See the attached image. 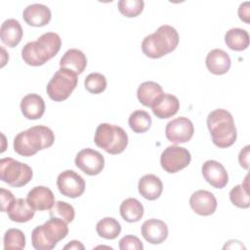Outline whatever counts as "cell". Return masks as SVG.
Here are the masks:
<instances>
[{"instance_id":"1","label":"cell","mask_w":250,"mask_h":250,"mask_svg":"<svg viewBox=\"0 0 250 250\" xmlns=\"http://www.w3.org/2000/svg\"><path fill=\"white\" fill-rule=\"evenodd\" d=\"M62 40L55 32H46L36 41L26 43L21 50V58L28 65L39 66L54 58L60 51Z\"/></svg>"},{"instance_id":"2","label":"cell","mask_w":250,"mask_h":250,"mask_svg":"<svg viewBox=\"0 0 250 250\" xmlns=\"http://www.w3.org/2000/svg\"><path fill=\"white\" fill-rule=\"evenodd\" d=\"M55 141L53 131L43 125L33 126L19 133L14 139V149L21 156H32L37 151L50 147Z\"/></svg>"},{"instance_id":"3","label":"cell","mask_w":250,"mask_h":250,"mask_svg":"<svg viewBox=\"0 0 250 250\" xmlns=\"http://www.w3.org/2000/svg\"><path fill=\"white\" fill-rule=\"evenodd\" d=\"M207 127L213 144L218 147H229L236 141L237 133L233 117L226 109L218 108L211 111L207 116Z\"/></svg>"},{"instance_id":"4","label":"cell","mask_w":250,"mask_h":250,"mask_svg":"<svg viewBox=\"0 0 250 250\" xmlns=\"http://www.w3.org/2000/svg\"><path fill=\"white\" fill-rule=\"evenodd\" d=\"M178 44V31L173 26L164 24L144 38L142 51L148 58L158 59L174 51Z\"/></svg>"},{"instance_id":"5","label":"cell","mask_w":250,"mask_h":250,"mask_svg":"<svg viewBox=\"0 0 250 250\" xmlns=\"http://www.w3.org/2000/svg\"><path fill=\"white\" fill-rule=\"evenodd\" d=\"M68 233L67 224L57 217H50L43 225L36 227L31 233L32 246L36 250H51Z\"/></svg>"},{"instance_id":"6","label":"cell","mask_w":250,"mask_h":250,"mask_svg":"<svg viewBox=\"0 0 250 250\" xmlns=\"http://www.w3.org/2000/svg\"><path fill=\"white\" fill-rule=\"evenodd\" d=\"M94 142L107 153L119 154L127 147L128 136L119 126L102 123L96 129Z\"/></svg>"},{"instance_id":"7","label":"cell","mask_w":250,"mask_h":250,"mask_svg":"<svg viewBox=\"0 0 250 250\" xmlns=\"http://www.w3.org/2000/svg\"><path fill=\"white\" fill-rule=\"evenodd\" d=\"M77 82L78 77L75 72L60 67L47 84L46 91L51 100L62 102L70 96L76 88Z\"/></svg>"},{"instance_id":"8","label":"cell","mask_w":250,"mask_h":250,"mask_svg":"<svg viewBox=\"0 0 250 250\" xmlns=\"http://www.w3.org/2000/svg\"><path fill=\"white\" fill-rule=\"evenodd\" d=\"M32 176V169L25 163L11 157L0 160V179L11 187H23L30 182Z\"/></svg>"},{"instance_id":"9","label":"cell","mask_w":250,"mask_h":250,"mask_svg":"<svg viewBox=\"0 0 250 250\" xmlns=\"http://www.w3.org/2000/svg\"><path fill=\"white\" fill-rule=\"evenodd\" d=\"M190 152L179 146H167L160 156L161 167L168 173H177L190 163Z\"/></svg>"},{"instance_id":"10","label":"cell","mask_w":250,"mask_h":250,"mask_svg":"<svg viewBox=\"0 0 250 250\" xmlns=\"http://www.w3.org/2000/svg\"><path fill=\"white\" fill-rule=\"evenodd\" d=\"M57 187L62 195L76 198L85 191V181L75 171L65 170L58 176Z\"/></svg>"},{"instance_id":"11","label":"cell","mask_w":250,"mask_h":250,"mask_svg":"<svg viewBox=\"0 0 250 250\" xmlns=\"http://www.w3.org/2000/svg\"><path fill=\"white\" fill-rule=\"evenodd\" d=\"M74 162L77 168L89 176L100 174L104 167V155L89 147L80 150L76 154Z\"/></svg>"},{"instance_id":"12","label":"cell","mask_w":250,"mask_h":250,"mask_svg":"<svg viewBox=\"0 0 250 250\" xmlns=\"http://www.w3.org/2000/svg\"><path fill=\"white\" fill-rule=\"evenodd\" d=\"M194 133L192 122L188 117H178L167 123L165 136L168 141L177 145L188 142Z\"/></svg>"},{"instance_id":"13","label":"cell","mask_w":250,"mask_h":250,"mask_svg":"<svg viewBox=\"0 0 250 250\" xmlns=\"http://www.w3.org/2000/svg\"><path fill=\"white\" fill-rule=\"evenodd\" d=\"M189 205L196 214L200 216H210L216 211L217 199L212 192L199 189L191 194Z\"/></svg>"},{"instance_id":"14","label":"cell","mask_w":250,"mask_h":250,"mask_svg":"<svg viewBox=\"0 0 250 250\" xmlns=\"http://www.w3.org/2000/svg\"><path fill=\"white\" fill-rule=\"evenodd\" d=\"M202 176L205 181L216 188H223L229 182L228 172L225 167L216 160H207L203 163Z\"/></svg>"},{"instance_id":"15","label":"cell","mask_w":250,"mask_h":250,"mask_svg":"<svg viewBox=\"0 0 250 250\" xmlns=\"http://www.w3.org/2000/svg\"><path fill=\"white\" fill-rule=\"evenodd\" d=\"M142 235L151 244H160L168 236V227L161 220L149 219L142 225Z\"/></svg>"},{"instance_id":"16","label":"cell","mask_w":250,"mask_h":250,"mask_svg":"<svg viewBox=\"0 0 250 250\" xmlns=\"http://www.w3.org/2000/svg\"><path fill=\"white\" fill-rule=\"evenodd\" d=\"M28 203L39 211L50 210L55 203V196L53 191L44 186L34 187L29 190L26 196Z\"/></svg>"},{"instance_id":"17","label":"cell","mask_w":250,"mask_h":250,"mask_svg":"<svg viewBox=\"0 0 250 250\" xmlns=\"http://www.w3.org/2000/svg\"><path fill=\"white\" fill-rule=\"evenodd\" d=\"M22 18L28 25L40 27L49 23L52 13L51 10L43 4H31L23 10Z\"/></svg>"},{"instance_id":"18","label":"cell","mask_w":250,"mask_h":250,"mask_svg":"<svg viewBox=\"0 0 250 250\" xmlns=\"http://www.w3.org/2000/svg\"><path fill=\"white\" fill-rule=\"evenodd\" d=\"M206 66L208 70L216 75L227 73L230 68V58L228 53L222 49H214L206 56Z\"/></svg>"},{"instance_id":"19","label":"cell","mask_w":250,"mask_h":250,"mask_svg":"<svg viewBox=\"0 0 250 250\" xmlns=\"http://www.w3.org/2000/svg\"><path fill=\"white\" fill-rule=\"evenodd\" d=\"M21 109L25 118L30 120L39 119L45 112V102L37 94H27L21 102Z\"/></svg>"},{"instance_id":"20","label":"cell","mask_w":250,"mask_h":250,"mask_svg":"<svg viewBox=\"0 0 250 250\" xmlns=\"http://www.w3.org/2000/svg\"><path fill=\"white\" fill-rule=\"evenodd\" d=\"M138 189L144 198L147 200H155L162 193L163 184L157 176L153 174H147L140 179Z\"/></svg>"},{"instance_id":"21","label":"cell","mask_w":250,"mask_h":250,"mask_svg":"<svg viewBox=\"0 0 250 250\" xmlns=\"http://www.w3.org/2000/svg\"><path fill=\"white\" fill-rule=\"evenodd\" d=\"M163 94L162 87L153 81L143 82L137 90L139 102L147 107H152Z\"/></svg>"},{"instance_id":"22","label":"cell","mask_w":250,"mask_h":250,"mask_svg":"<svg viewBox=\"0 0 250 250\" xmlns=\"http://www.w3.org/2000/svg\"><path fill=\"white\" fill-rule=\"evenodd\" d=\"M0 37L2 42L10 48H14L22 38V28L19 21L15 19L6 20L0 28Z\"/></svg>"},{"instance_id":"23","label":"cell","mask_w":250,"mask_h":250,"mask_svg":"<svg viewBox=\"0 0 250 250\" xmlns=\"http://www.w3.org/2000/svg\"><path fill=\"white\" fill-rule=\"evenodd\" d=\"M151 108L153 114L157 118L166 119L174 116L178 112L180 102L176 96L164 93Z\"/></svg>"},{"instance_id":"24","label":"cell","mask_w":250,"mask_h":250,"mask_svg":"<svg viewBox=\"0 0 250 250\" xmlns=\"http://www.w3.org/2000/svg\"><path fill=\"white\" fill-rule=\"evenodd\" d=\"M7 213L11 221L17 223H25L34 217L35 209L28 203L26 199L15 198Z\"/></svg>"},{"instance_id":"25","label":"cell","mask_w":250,"mask_h":250,"mask_svg":"<svg viewBox=\"0 0 250 250\" xmlns=\"http://www.w3.org/2000/svg\"><path fill=\"white\" fill-rule=\"evenodd\" d=\"M87 65V59L84 53L78 49H69L62 57L60 66L69 69L76 74H81Z\"/></svg>"},{"instance_id":"26","label":"cell","mask_w":250,"mask_h":250,"mask_svg":"<svg viewBox=\"0 0 250 250\" xmlns=\"http://www.w3.org/2000/svg\"><path fill=\"white\" fill-rule=\"evenodd\" d=\"M120 215L126 222L135 223L140 221L144 216V206L136 198H127L120 205Z\"/></svg>"},{"instance_id":"27","label":"cell","mask_w":250,"mask_h":250,"mask_svg":"<svg viewBox=\"0 0 250 250\" xmlns=\"http://www.w3.org/2000/svg\"><path fill=\"white\" fill-rule=\"evenodd\" d=\"M225 42L233 51H243L249 46V34L242 28H230L225 34Z\"/></svg>"},{"instance_id":"28","label":"cell","mask_w":250,"mask_h":250,"mask_svg":"<svg viewBox=\"0 0 250 250\" xmlns=\"http://www.w3.org/2000/svg\"><path fill=\"white\" fill-rule=\"evenodd\" d=\"M96 230L103 238L115 239L121 232V226L114 218L105 217L97 223Z\"/></svg>"},{"instance_id":"29","label":"cell","mask_w":250,"mask_h":250,"mask_svg":"<svg viewBox=\"0 0 250 250\" xmlns=\"http://www.w3.org/2000/svg\"><path fill=\"white\" fill-rule=\"evenodd\" d=\"M229 199L231 203L239 208H248L250 206L248 175L244 179V183L237 185L229 191Z\"/></svg>"},{"instance_id":"30","label":"cell","mask_w":250,"mask_h":250,"mask_svg":"<svg viewBox=\"0 0 250 250\" xmlns=\"http://www.w3.org/2000/svg\"><path fill=\"white\" fill-rule=\"evenodd\" d=\"M151 117L150 115L142 109L133 111L128 119V123L133 132L142 134L146 132L151 126Z\"/></svg>"},{"instance_id":"31","label":"cell","mask_w":250,"mask_h":250,"mask_svg":"<svg viewBox=\"0 0 250 250\" xmlns=\"http://www.w3.org/2000/svg\"><path fill=\"white\" fill-rule=\"evenodd\" d=\"M4 249H19L25 247V236L19 229H9L4 234Z\"/></svg>"},{"instance_id":"32","label":"cell","mask_w":250,"mask_h":250,"mask_svg":"<svg viewBox=\"0 0 250 250\" xmlns=\"http://www.w3.org/2000/svg\"><path fill=\"white\" fill-rule=\"evenodd\" d=\"M50 217H57L63 220L66 224L71 223L74 219L75 212L72 205L64 201H56L49 212Z\"/></svg>"},{"instance_id":"33","label":"cell","mask_w":250,"mask_h":250,"mask_svg":"<svg viewBox=\"0 0 250 250\" xmlns=\"http://www.w3.org/2000/svg\"><path fill=\"white\" fill-rule=\"evenodd\" d=\"M84 85L89 93L101 94L106 88V79L102 73L93 72L87 75L84 81Z\"/></svg>"},{"instance_id":"34","label":"cell","mask_w":250,"mask_h":250,"mask_svg":"<svg viewBox=\"0 0 250 250\" xmlns=\"http://www.w3.org/2000/svg\"><path fill=\"white\" fill-rule=\"evenodd\" d=\"M145 2L143 0H120L118 2L119 12L127 18H135L144 10Z\"/></svg>"},{"instance_id":"35","label":"cell","mask_w":250,"mask_h":250,"mask_svg":"<svg viewBox=\"0 0 250 250\" xmlns=\"http://www.w3.org/2000/svg\"><path fill=\"white\" fill-rule=\"evenodd\" d=\"M119 248L121 250H143L142 241L135 235H126L119 240Z\"/></svg>"},{"instance_id":"36","label":"cell","mask_w":250,"mask_h":250,"mask_svg":"<svg viewBox=\"0 0 250 250\" xmlns=\"http://www.w3.org/2000/svg\"><path fill=\"white\" fill-rule=\"evenodd\" d=\"M0 192H1V194H0L1 210H2V212H7L9 207L11 206L12 202L15 200V197L10 190H7L5 188H1Z\"/></svg>"},{"instance_id":"37","label":"cell","mask_w":250,"mask_h":250,"mask_svg":"<svg viewBox=\"0 0 250 250\" xmlns=\"http://www.w3.org/2000/svg\"><path fill=\"white\" fill-rule=\"evenodd\" d=\"M249 148H250V146L247 145L240 150L238 155V161L240 166L246 170L249 169Z\"/></svg>"},{"instance_id":"38","label":"cell","mask_w":250,"mask_h":250,"mask_svg":"<svg viewBox=\"0 0 250 250\" xmlns=\"http://www.w3.org/2000/svg\"><path fill=\"white\" fill-rule=\"evenodd\" d=\"M238 16L239 19L243 21H245L246 23H248L249 21V17H250V9H249V2H244L242 4H240L239 8H238Z\"/></svg>"},{"instance_id":"39","label":"cell","mask_w":250,"mask_h":250,"mask_svg":"<svg viewBox=\"0 0 250 250\" xmlns=\"http://www.w3.org/2000/svg\"><path fill=\"white\" fill-rule=\"evenodd\" d=\"M63 249H81V250H83L84 249V245L80 241L72 240L68 244H66L63 247Z\"/></svg>"}]
</instances>
